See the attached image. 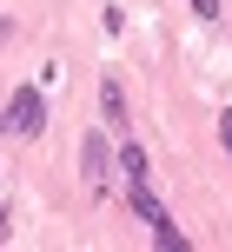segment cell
I'll return each mask as SVG.
<instances>
[{
    "label": "cell",
    "mask_w": 232,
    "mask_h": 252,
    "mask_svg": "<svg viewBox=\"0 0 232 252\" xmlns=\"http://www.w3.org/2000/svg\"><path fill=\"white\" fill-rule=\"evenodd\" d=\"M119 173H126V199H133V213L153 226V239L166 246V252H179L186 246V232L173 226V213L159 206V192H153V173H146V153L140 146H119Z\"/></svg>",
    "instance_id": "cell-1"
},
{
    "label": "cell",
    "mask_w": 232,
    "mask_h": 252,
    "mask_svg": "<svg viewBox=\"0 0 232 252\" xmlns=\"http://www.w3.org/2000/svg\"><path fill=\"white\" fill-rule=\"evenodd\" d=\"M100 113H106V133H126V87L113 73L100 80Z\"/></svg>",
    "instance_id": "cell-4"
},
{
    "label": "cell",
    "mask_w": 232,
    "mask_h": 252,
    "mask_svg": "<svg viewBox=\"0 0 232 252\" xmlns=\"http://www.w3.org/2000/svg\"><path fill=\"white\" fill-rule=\"evenodd\" d=\"M0 120H7V133H27V139H33V133H47V100H40L33 87H20Z\"/></svg>",
    "instance_id": "cell-2"
},
{
    "label": "cell",
    "mask_w": 232,
    "mask_h": 252,
    "mask_svg": "<svg viewBox=\"0 0 232 252\" xmlns=\"http://www.w3.org/2000/svg\"><path fill=\"white\" fill-rule=\"evenodd\" d=\"M7 33H13V20H0V40H7Z\"/></svg>",
    "instance_id": "cell-7"
},
{
    "label": "cell",
    "mask_w": 232,
    "mask_h": 252,
    "mask_svg": "<svg viewBox=\"0 0 232 252\" xmlns=\"http://www.w3.org/2000/svg\"><path fill=\"white\" fill-rule=\"evenodd\" d=\"M80 173H87V186L106 192V179H113V146H106L100 133H87V146H80Z\"/></svg>",
    "instance_id": "cell-3"
},
{
    "label": "cell",
    "mask_w": 232,
    "mask_h": 252,
    "mask_svg": "<svg viewBox=\"0 0 232 252\" xmlns=\"http://www.w3.org/2000/svg\"><path fill=\"white\" fill-rule=\"evenodd\" d=\"M193 13L199 20H219V0H193Z\"/></svg>",
    "instance_id": "cell-6"
},
{
    "label": "cell",
    "mask_w": 232,
    "mask_h": 252,
    "mask_svg": "<svg viewBox=\"0 0 232 252\" xmlns=\"http://www.w3.org/2000/svg\"><path fill=\"white\" fill-rule=\"evenodd\" d=\"M219 146H226V159H232V106H219Z\"/></svg>",
    "instance_id": "cell-5"
}]
</instances>
